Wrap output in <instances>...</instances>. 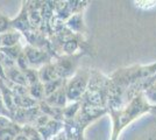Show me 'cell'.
<instances>
[{
  "instance_id": "44dd1931",
  "label": "cell",
  "mask_w": 156,
  "mask_h": 140,
  "mask_svg": "<svg viewBox=\"0 0 156 140\" xmlns=\"http://www.w3.org/2000/svg\"><path fill=\"white\" fill-rule=\"evenodd\" d=\"M14 140H28V138H27L26 135L22 133V132H20V133H18L16 135H15Z\"/></svg>"
},
{
  "instance_id": "277c9868",
  "label": "cell",
  "mask_w": 156,
  "mask_h": 140,
  "mask_svg": "<svg viewBox=\"0 0 156 140\" xmlns=\"http://www.w3.org/2000/svg\"><path fill=\"white\" fill-rule=\"evenodd\" d=\"M77 61L72 60V56H66L63 57L55 63V68H56V71L58 75V78H63L65 80L66 77L71 76L73 71H75V64H76Z\"/></svg>"
},
{
  "instance_id": "e0dca14e",
  "label": "cell",
  "mask_w": 156,
  "mask_h": 140,
  "mask_svg": "<svg viewBox=\"0 0 156 140\" xmlns=\"http://www.w3.org/2000/svg\"><path fill=\"white\" fill-rule=\"evenodd\" d=\"M22 133L26 135L28 140H42L41 135H40L39 131L35 128V127L32 126H23L21 128Z\"/></svg>"
},
{
  "instance_id": "ffe728a7",
  "label": "cell",
  "mask_w": 156,
  "mask_h": 140,
  "mask_svg": "<svg viewBox=\"0 0 156 140\" xmlns=\"http://www.w3.org/2000/svg\"><path fill=\"white\" fill-rule=\"evenodd\" d=\"M15 66H16L18 69H20L22 73H25L27 69H29V68H30L29 63H28V60H27L26 55H25L23 52L20 54V56L16 59V61H15Z\"/></svg>"
},
{
  "instance_id": "8992f818",
  "label": "cell",
  "mask_w": 156,
  "mask_h": 140,
  "mask_svg": "<svg viewBox=\"0 0 156 140\" xmlns=\"http://www.w3.org/2000/svg\"><path fill=\"white\" fill-rule=\"evenodd\" d=\"M6 77L7 82H11L12 84H16V85H23V87H28V82L25 76V74L22 73L18 67L11 68L6 70Z\"/></svg>"
},
{
  "instance_id": "7a4b0ae2",
  "label": "cell",
  "mask_w": 156,
  "mask_h": 140,
  "mask_svg": "<svg viewBox=\"0 0 156 140\" xmlns=\"http://www.w3.org/2000/svg\"><path fill=\"white\" fill-rule=\"evenodd\" d=\"M23 53L26 55L30 68H41L48 63H51V54H49L47 50L28 45L23 47Z\"/></svg>"
},
{
  "instance_id": "2e32d148",
  "label": "cell",
  "mask_w": 156,
  "mask_h": 140,
  "mask_svg": "<svg viewBox=\"0 0 156 140\" xmlns=\"http://www.w3.org/2000/svg\"><path fill=\"white\" fill-rule=\"evenodd\" d=\"M143 97L146 102L149 104L151 107L156 106V87L155 84L153 87L148 88L146 91H143Z\"/></svg>"
},
{
  "instance_id": "9a60e30c",
  "label": "cell",
  "mask_w": 156,
  "mask_h": 140,
  "mask_svg": "<svg viewBox=\"0 0 156 140\" xmlns=\"http://www.w3.org/2000/svg\"><path fill=\"white\" fill-rule=\"evenodd\" d=\"M0 52L5 54L6 56H8L9 59H12L13 61H16V59L20 56V54L23 52V49L20 47V45L14 47H8V48H0Z\"/></svg>"
},
{
  "instance_id": "ac0fdd59",
  "label": "cell",
  "mask_w": 156,
  "mask_h": 140,
  "mask_svg": "<svg viewBox=\"0 0 156 140\" xmlns=\"http://www.w3.org/2000/svg\"><path fill=\"white\" fill-rule=\"evenodd\" d=\"M23 74H25V76H26L28 85H32V84H35V83H37V82H41L39 77V70H35L34 68L27 69Z\"/></svg>"
},
{
  "instance_id": "52a82bcc",
  "label": "cell",
  "mask_w": 156,
  "mask_h": 140,
  "mask_svg": "<svg viewBox=\"0 0 156 140\" xmlns=\"http://www.w3.org/2000/svg\"><path fill=\"white\" fill-rule=\"evenodd\" d=\"M39 77H40V81H41L43 84L49 83V82H51V81L57 80V78H58V75H57V71H56L55 64H54V63H48L46 66L40 68Z\"/></svg>"
},
{
  "instance_id": "4fadbf2b",
  "label": "cell",
  "mask_w": 156,
  "mask_h": 140,
  "mask_svg": "<svg viewBox=\"0 0 156 140\" xmlns=\"http://www.w3.org/2000/svg\"><path fill=\"white\" fill-rule=\"evenodd\" d=\"M16 124H14L13 126L6 127V128H1L0 130V140H14L15 135L20 133V128H18Z\"/></svg>"
},
{
  "instance_id": "ba28073f",
  "label": "cell",
  "mask_w": 156,
  "mask_h": 140,
  "mask_svg": "<svg viewBox=\"0 0 156 140\" xmlns=\"http://www.w3.org/2000/svg\"><path fill=\"white\" fill-rule=\"evenodd\" d=\"M65 26L66 28L70 31V32H73L76 34H79L83 32V28H84V23H83V14L82 13H76L72 14L71 16L65 21Z\"/></svg>"
},
{
  "instance_id": "603a6c76",
  "label": "cell",
  "mask_w": 156,
  "mask_h": 140,
  "mask_svg": "<svg viewBox=\"0 0 156 140\" xmlns=\"http://www.w3.org/2000/svg\"><path fill=\"white\" fill-rule=\"evenodd\" d=\"M155 87H156V83H155Z\"/></svg>"
},
{
  "instance_id": "8fae6325",
  "label": "cell",
  "mask_w": 156,
  "mask_h": 140,
  "mask_svg": "<svg viewBox=\"0 0 156 140\" xmlns=\"http://www.w3.org/2000/svg\"><path fill=\"white\" fill-rule=\"evenodd\" d=\"M78 49H79V42L76 39H72V36L70 39L63 41L62 43V50L69 56H72Z\"/></svg>"
},
{
  "instance_id": "5b68a950",
  "label": "cell",
  "mask_w": 156,
  "mask_h": 140,
  "mask_svg": "<svg viewBox=\"0 0 156 140\" xmlns=\"http://www.w3.org/2000/svg\"><path fill=\"white\" fill-rule=\"evenodd\" d=\"M66 100L68 98H66V93H65V88H61L56 92L51 93L50 96L44 98V102L48 105L56 107V109H64Z\"/></svg>"
},
{
  "instance_id": "9c48e42d",
  "label": "cell",
  "mask_w": 156,
  "mask_h": 140,
  "mask_svg": "<svg viewBox=\"0 0 156 140\" xmlns=\"http://www.w3.org/2000/svg\"><path fill=\"white\" fill-rule=\"evenodd\" d=\"M20 38H21V35L16 31H9L7 33L1 34V47L8 48V47L18 46L20 42Z\"/></svg>"
},
{
  "instance_id": "7c38bea8",
  "label": "cell",
  "mask_w": 156,
  "mask_h": 140,
  "mask_svg": "<svg viewBox=\"0 0 156 140\" xmlns=\"http://www.w3.org/2000/svg\"><path fill=\"white\" fill-rule=\"evenodd\" d=\"M64 82L65 81L63 80V78H57V80L51 81V82H49V83H46V84H44V96L48 97V96H50L51 93L56 92L57 90H59L61 88H63Z\"/></svg>"
},
{
  "instance_id": "7402d4cb",
  "label": "cell",
  "mask_w": 156,
  "mask_h": 140,
  "mask_svg": "<svg viewBox=\"0 0 156 140\" xmlns=\"http://www.w3.org/2000/svg\"><path fill=\"white\" fill-rule=\"evenodd\" d=\"M0 47H1V34H0Z\"/></svg>"
},
{
  "instance_id": "6da1fadb",
  "label": "cell",
  "mask_w": 156,
  "mask_h": 140,
  "mask_svg": "<svg viewBox=\"0 0 156 140\" xmlns=\"http://www.w3.org/2000/svg\"><path fill=\"white\" fill-rule=\"evenodd\" d=\"M91 71H78L71 77L65 85V93L66 98L72 103L79 102L82 97H84L85 92L89 87Z\"/></svg>"
},
{
  "instance_id": "30bf717a",
  "label": "cell",
  "mask_w": 156,
  "mask_h": 140,
  "mask_svg": "<svg viewBox=\"0 0 156 140\" xmlns=\"http://www.w3.org/2000/svg\"><path fill=\"white\" fill-rule=\"evenodd\" d=\"M28 92H29V96L35 100H41L46 98V96H44V84L42 82H37L35 84L28 85Z\"/></svg>"
},
{
  "instance_id": "3957f363",
  "label": "cell",
  "mask_w": 156,
  "mask_h": 140,
  "mask_svg": "<svg viewBox=\"0 0 156 140\" xmlns=\"http://www.w3.org/2000/svg\"><path fill=\"white\" fill-rule=\"evenodd\" d=\"M11 25H12V28L14 31H18V32H21L23 34L32 31L33 27L30 26V22H29V19H28L27 5L22 6L19 15L15 19H11Z\"/></svg>"
},
{
  "instance_id": "5bb4252c",
  "label": "cell",
  "mask_w": 156,
  "mask_h": 140,
  "mask_svg": "<svg viewBox=\"0 0 156 140\" xmlns=\"http://www.w3.org/2000/svg\"><path fill=\"white\" fill-rule=\"evenodd\" d=\"M79 106H82L80 102H76V103H72L71 105H69V106H65L63 109V117H65L66 119H72L80 111Z\"/></svg>"
},
{
  "instance_id": "d6986e66",
  "label": "cell",
  "mask_w": 156,
  "mask_h": 140,
  "mask_svg": "<svg viewBox=\"0 0 156 140\" xmlns=\"http://www.w3.org/2000/svg\"><path fill=\"white\" fill-rule=\"evenodd\" d=\"M9 31H14L11 25V19H8L4 14L0 13V34L7 33Z\"/></svg>"
}]
</instances>
